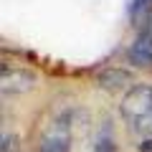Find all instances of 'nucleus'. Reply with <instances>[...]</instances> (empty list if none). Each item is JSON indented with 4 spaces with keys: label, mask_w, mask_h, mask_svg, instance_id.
I'll list each match as a JSON object with an SVG mask.
<instances>
[{
    "label": "nucleus",
    "mask_w": 152,
    "mask_h": 152,
    "mask_svg": "<svg viewBox=\"0 0 152 152\" xmlns=\"http://www.w3.org/2000/svg\"><path fill=\"white\" fill-rule=\"evenodd\" d=\"M3 152H18V140H15V134L3 132Z\"/></svg>",
    "instance_id": "obj_8"
},
{
    "label": "nucleus",
    "mask_w": 152,
    "mask_h": 152,
    "mask_svg": "<svg viewBox=\"0 0 152 152\" xmlns=\"http://www.w3.org/2000/svg\"><path fill=\"white\" fill-rule=\"evenodd\" d=\"M152 0H129V15L134 18V20H142L145 23L147 18L152 15Z\"/></svg>",
    "instance_id": "obj_6"
},
{
    "label": "nucleus",
    "mask_w": 152,
    "mask_h": 152,
    "mask_svg": "<svg viewBox=\"0 0 152 152\" xmlns=\"http://www.w3.org/2000/svg\"><path fill=\"white\" fill-rule=\"evenodd\" d=\"M99 84H102L104 89H119V86H127L129 84V74H124V71H104L102 76H99Z\"/></svg>",
    "instance_id": "obj_5"
},
{
    "label": "nucleus",
    "mask_w": 152,
    "mask_h": 152,
    "mask_svg": "<svg viewBox=\"0 0 152 152\" xmlns=\"http://www.w3.org/2000/svg\"><path fill=\"white\" fill-rule=\"evenodd\" d=\"M0 81H3V91L5 94H20V91H31L36 86V74L28 69H8L3 66L0 71Z\"/></svg>",
    "instance_id": "obj_4"
},
{
    "label": "nucleus",
    "mask_w": 152,
    "mask_h": 152,
    "mask_svg": "<svg viewBox=\"0 0 152 152\" xmlns=\"http://www.w3.org/2000/svg\"><path fill=\"white\" fill-rule=\"evenodd\" d=\"M142 152H152V140H147V142H142V147H140Z\"/></svg>",
    "instance_id": "obj_9"
},
{
    "label": "nucleus",
    "mask_w": 152,
    "mask_h": 152,
    "mask_svg": "<svg viewBox=\"0 0 152 152\" xmlns=\"http://www.w3.org/2000/svg\"><path fill=\"white\" fill-rule=\"evenodd\" d=\"M129 61H132L134 66H140V69L152 66V15L140 26V31H137L134 41H132Z\"/></svg>",
    "instance_id": "obj_3"
},
{
    "label": "nucleus",
    "mask_w": 152,
    "mask_h": 152,
    "mask_svg": "<svg viewBox=\"0 0 152 152\" xmlns=\"http://www.w3.org/2000/svg\"><path fill=\"white\" fill-rule=\"evenodd\" d=\"M122 119L132 134L140 140H152V84H132L119 104Z\"/></svg>",
    "instance_id": "obj_1"
},
{
    "label": "nucleus",
    "mask_w": 152,
    "mask_h": 152,
    "mask_svg": "<svg viewBox=\"0 0 152 152\" xmlns=\"http://www.w3.org/2000/svg\"><path fill=\"white\" fill-rule=\"evenodd\" d=\"M94 152H114V134L107 129V127H102V132L96 134Z\"/></svg>",
    "instance_id": "obj_7"
},
{
    "label": "nucleus",
    "mask_w": 152,
    "mask_h": 152,
    "mask_svg": "<svg viewBox=\"0 0 152 152\" xmlns=\"http://www.w3.org/2000/svg\"><path fill=\"white\" fill-rule=\"evenodd\" d=\"M36 152H71V114L58 112L46 122Z\"/></svg>",
    "instance_id": "obj_2"
}]
</instances>
